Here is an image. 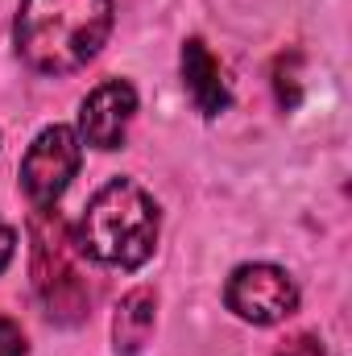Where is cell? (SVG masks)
Masks as SVG:
<instances>
[{"label":"cell","mask_w":352,"mask_h":356,"mask_svg":"<svg viewBox=\"0 0 352 356\" xmlns=\"http://www.w3.org/2000/svg\"><path fill=\"white\" fill-rule=\"evenodd\" d=\"M17 50L42 75L88 67L112 33V0H21Z\"/></svg>","instance_id":"6da1fadb"},{"label":"cell","mask_w":352,"mask_h":356,"mask_svg":"<svg viewBox=\"0 0 352 356\" xmlns=\"http://www.w3.org/2000/svg\"><path fill=\"white\" fill-rule=\"evenodd\" d=\"M158 245V203L133 178H112L83 211L79 249L112 269H137Z\"/></svg>","instance_id":"7a4b0ae2"},{"label":"cell","mask_w":352,"mask_h":356,"mask_svg":"<svg viewBox=\"0 0 352 356\" xmlns=\"http://www.w3.org/2000/svg\"><path fill=\"white\" fill-rule=\"evenodd\" d=\"M79 261L83 249L67 220L50 207H38L29 216V273L46 315L58 323H83L91 315V286Z\"/></svg>","instance_id":"3957f363"},{"label":"cell","mask_w":352,"mask_h":356,"mask_svg":"<svg viewBox=\"0 0 352 356\" xmlns=\"http://www.w3.org/2000/svg\"><path fill=\"white\" fill-rule=\"evenodd\" d=\"M79 170V137L63 124L33 137V145L21 158V186L33 199V207H50Z\"/></svg>","instance_id":"277c9868"},{"label":"cell","mask_w":352,"mask_h":356,"mask_svg":"<svg viewBox=\"0 0 352 356\" xmlns=\"http://www.w3.org/2000/svg\"><path fill=\"white\" fill-rule=\"evenodd\" d=\"M228 311H237L249 323H282L298 307V290L278 266H241L224 286Z\"/></svg>","instance_id":"5b68a950"},{"label":"cell","mask_w":352,"mask_h":356,"mask_svg":"<svg viewBox=\"0 0 352 356\" xmlns=\"http://www.w3.org/2000/svg\"><path fill=\"white\" fill-rule=\"evenodd\" d=\"M133 112H137V91L129 88L125 79H108V83H99L83 99V108H79V133L95 149H120Z\"/></svg>","instance_id":"8992f818"},{"label":"cell","mask_w":352,"mask_h":356,"mask_svg":"<svg viewBox=\"0 0 352 356\" xmlns=\"http://www.w3.org/2000/svg\"><path fill=\"white\" fill-rule=\"evenodd\" d=\"M182 83L191 91V99H195V108L203 112V116H216V112H224L228 108V79H224V67H220V58L199 42V38H191L186 46H182Z\"/></svg>","instance_id":"52a82bcc"},{"label":"cell","mask_w":352,"mask_h":356,"mask_svg":"<svg viewBox=\"0 0 352 356\" xmlns=\"http://www.w3.org/2000/svg\"><path fill=\"white\" fill-rule=\"evenodd\" d=\"M154 311H158V294L150 286H137L120 298V307L112 315V344L120 356H137L145 348V340L154 332Z\"/></svg>","instance_id":"ba28073f"},{"label":"cell","mask_w":352,"mask_h":356,"mask_svg":"<svg viewBox=\"0 0 352 356\" xmlns=\"http://www.w3.org/2000/svg\"><path fill=\"white\" fill-rule=\"evenodd\" d=\"M273 88H278V104H282V108H294V104H298V71H294V54H290V67H286V58H278Z\"/></svg>","instance_id":"9c48e42d"},{"label":"cell","mask_w":352,"mask_h":356,"mask_svg":"<svg viewBox=\"0 0 352 356\" xmlns=\"http://www.w3.org/2000/svg\"><path fill=\"white\" fill-rule=\"evenodd\" d=\"M0 356H25V332L13 319H0Z\"/></svg>","instance_id":"30bf717a"},{"label":"cell","mask_w":352,"mask_h":356,"mask_svg":"<svg viewBox=\"0 0 352 356\" xmlns=\"http://www.w3.org/2000/svg\"><path fill=\"white\" fill-rule=\"evenodd\" d=\"M278 356H328L319 348V340H311V336H294L290 344H282V353Z\"/></svg>","instance_id":"8fae6325"},{"label":"cell","mask_w":352,"mask_h":356,"mask_svg":"<svg viewBox=\"0 0 352 356\" xmlns=\"http://www.w3.org/2000/svg\"><path fill=\"white\" fill-rule=\"evenodd\" d=\"M13 245H17V232H13L8 224H0V273H4L8 257H13Z\"/></svg>","instance_id":"7c38bea8"}]
</instances>
